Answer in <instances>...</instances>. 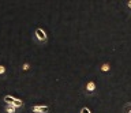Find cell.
<instances>
[{
  "instance_id": "cell-1",
  "label": "cell",
  "mask_w": 131,
  "mask_h": 113,
  "mask_svg": "<svg viewBox=\"0 0 131 113\" xmlns=\"http://www.w3.org/2000/svg\"><path fill=\"white\" fill-rule=\"evenodd\" d=\"M4 102H6L7 105H12V106H15V108H18V106H23V102L20 99H16L14 98V97H11V95H6L4 97Z\"/></svg>"
},
{
  "instance_id": "cell-2",
  "label": "cell",
  "mask_w": 131,
  "mask_h": 113,
  "mask_svg": "<svg viewBox=\"0 0 131 113\" xmlns=\"http://www.w3.org/2000/svg\"><path fill=\"white\" fill-rule=\"evenodd\" d=\"M31 112L33 113H48L49 108L44 106V105H34V106H31Z\"/></svg>"
},
{
  "instance_id": "cell-3",
  "label": "cell",
  "mask_w": 131,
  "mask_h": 113,
  "mask_svg": "<svg viewBox=\"0 0 131 113\" xmlns=\"http://www.w3.org/2000/svg\"><path fill=\"white\" fill-rule=\"evenodd\" d=\"M36 37H37V40H38L40 42H47V40H48L47 33H45L42 29H37L36 30Z\"/></svg>"
},
{
  "instance_id": "cell-4",
  "label": "cell",
  "mask_w": 131,
  "mask_h": 113,
  "mask_svg": "<svg viewBox=\"0 0 131 113\" xmlns=\"http://www.w3.org/2000/svg\"><path fill=\"white\" fill-rule=\"evenodd\" d=\"M85 89H86V93H88V94H93V93L96 91V82H93V80L88 82Z\"/></svg>"
},
{
  "instance_id": "cell-5",
  "label": "cell",
  "mask_w": 131,
  "mask_h": 113,
  "mask_svg": "<svg viewBox=\"0 0 131 113\" xmlns=\"http://www.w3.org/2000/svg\"><path fill=\"white\" fill-rule=\"evenodd\" d=\"M123 113H131V102H127L123 106Z\"/></svg>"
},
{
  "instance_id": "cell-6",
  "label": "cell",
  "mask_w": 131,
  "mask_h": 113,
  "mask_svg": "<svg viewBox=\"0 0 131 113\" xmlns=\"http://www.w3.org/2000/svg\"><path fill=\"white\" fill-rule=\"evenodd\" d=\"M109 68H111V67H109V64H108V63H105V64H102V66H101V71H102V72H108V71H109Z\"/></svg>"
},
{
  "instance_id": "cell-7",
  "label": "cell",
  "mask_w": 131,
  "mask_h": 113,
  "mask_svg": "<svg viewBox=\"0 0 131 113\" xmlns=\"http://www.w3.org/2000/svg\"><path fill=\"white\" fill-rule=\"evenodd\" d=\"M7 113H15V106H12V105H7Z\"/></svg>"
},
{
  "instance_id": "cell-8",
  "label": "cell",
  "mask_w": 131,
  "mask_h": 113,
  "mask_svg": "<svg viewBox=\"0 0 131 113\" xmlns=\"http://www.w3.org/2000/svg\"><path fill=\"white\" fill-rule=\"evenodd\" d=\"M81 113H92V112H90V109H89V108H86V106H85V108H82V109H81Z\"/></svg>"
},
{
  "instance_id": "cell-9",
  "label": "cell",
  "mask_w": 131,
  "mask_h": 113,
  "mask_svg": "<svg viewBox=\"0 0 131 113\" xmlns=\"http://www.w3.org/2000/svg\"><path fill=\"white\" fill-rule=\"evenodd\" d=\"M4 72H6V68H4L3 66H0V75H2V74H4Z\"/></svg>"
},
{
  "instance_id": "cell-10",
  "label": "cell",
  "mask_w": 131,
  "mask_h": 113,
  "mask_svg": "<svg viewBox=\"0 0 131 113\" xmlns=\"http://www.w3.org/2000/svg\"><path fill=\"white\" fill-rule=\"evenodd\" d=\"M23 70H25V71L29 70V64H23Z\"/></svg>"
},
{
  "instance_id": "cell-11",
  "label": "cell",
  "mask_w": 131,
  "mask_h": 113,
  "mask_svg": "<svg viewBox=\"0 0 131 113\" xmlns=\"http://www.w3.org/2000/svg\"><path fill=\"white\" fill-rule=\"evenodd\" d=\"M127 7H128V8L131 10V0H130V2H127Z\"/></svg>"
}]
</instances>
